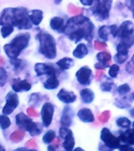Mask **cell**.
<instances>
[{
  "instance_id": "7bdbcfd3",
  "label": "cell",
  "mask_w": 134,
  "mask_h": 151,
  "mask_svg": "<svg viewBox=\"0 0 134 151\" xmlns=\"http://www.w3.org/2000/svg\"><path fill=\"white\" fill-rule=\"evenodd\" d=\"M119 150H120L121 151H133L134 150V146L128 145V144H123V145H121L120 147H119Z\"/></svg>"
},
{
  "instance_id": "1f68e13d",
  "label": "cell",
  "mask_w": 134,
  "mask_h": 151,
  "mask_svg": "<svg viewBox=\"0 0 134 151\" xmlns=\"http://www.w3.org/2000/svg\"><path fill=\"white\" fill-rule=\"evenodd\" d=\"M11 124V121L6 114L0 115V127L3 130L7 129Z\"/></svg>"
},
{
  "instance_id": "11a10c76",
  "label": "cell",
  "mask_w": 134,
  "mask_h": 151,
  "mask_svg": "<svg viewBox=\"0 0 134 151\" xmlns=\"http://www.w3.org/2000/svg\"><path fill=\"white\" fill-rule=\"evenodd\" d=\"M102 74H103V72L102 71L99 72V70H98V72L96 73V78H99L100 76H102Z\"/></svg>"
},
{
  "instance_id": "680465c9",
  "label": "cell",
  "mask_w": 134,
  "mask_h": 151,
  "mask_svg": "<svg viewBox=\"0 0 134 151\" xmlns=\"http://www.w3.org/2000/svg\"><path fill=\"white\" fill-rule=\"evenodd\" d=\"M4 63V61H3V59L2 58H0V64H3Z\"/></svg>"
},
{
  "instance_id": "277c9868",
  "label": "cell",
  "mask_w": 134,
  "mask_h": 151,
  "mask_svg": "<svg viewBox=\"0 0 134 151\" xmlns=\"http://www.w3.org/2000/svg\"><path fill=\"white\" fill-rule=\"evenodd\" d=\"M40 42L39 51L47 59H54L57 56L56 41L53 35L47 32H40L36 35Z\"/></svg>"
},
{
  "instance_id": "484cf974",
  "label": "cell",
  "mask_w": 134,
  "mask_h": 151,
  "mask_svg": "<svg viewBox=\"0 0 134 151\" xmlns=\"http://www.w3.org/2000/svg\"><path fill=\"white\" fill-rule=\"evenodd\" d=\"M110 33H111V28H110V26L107 25H103L99 28L98 31V35L99 38L104 41H107L109 40L108 36Z\"/></svg>"
},
{
  "instance_id": "e575fe53",
  "label": "cell",
  "mask_w": 134,
  "mask_h": 151,
  "mask_svg": "<svg viewBox=\"0 0 134 151\" xmlns=\"http://www.w3.org/2000/svg\"><path fill=\"white\" fill-rule=\"evenodd\" d=\"M119 71H120V67H119L117 64H114V65L110 66L108 73L109 76H110L111 78H116L118 73H119Z\"/></svg>"
},
{
  "instance_id": "91938a15",
  "label": "cell",
  "mask_w": 134,
  "mask_h": 151,
  "mask_svg": "<svg viewBox=\"0 0 134 151\" xmlns=\"http://www.w3.org/2000/svg\"><path fill=\"white\" fill-rule=\"evenodd\" d=\"M0 150H1V151L5 150V148H4V147H2V146H1V145H0Z\"/></svg>"
},
{
  "instance_id": "8fae6325",
  "label": "cell",
  "mask_w": 134,
  "mask_h": 151,
  "mask_svg": "<svg viewBox=\"0 0 134 151\" xmlns=\"http://www.w3.org/2000/svg\"><path fill=\"white\" fill-rule=\"evenodd\" d=\"M92 76V69L88 67L84 66L76 73V77L78 83L84 86H88L91 84V78Z\"/></svg>"
},
{
  "instance_id": "2e32d148",
  "label": "cell",
  "mask_w": 134,
  "mask_h": 151,
  "mask_svg": "<svg viewBox=\"0 0 134 151\" xmlns=\"http://www.w3.org/2000/svg\"><path fill=\"white\" fill-rule=\"evenodd\" d=\"M50 27L52 30L55 31L59 33H64L66 24L64 21V19L60 17H54L51 19L50 21Z\"/></svg>"
},
{
  "instance_id": "816d5d0a",
  "label": "cell",
  "mask_w": 134,
  "mask_h": 151,
  "mask_svg": "<svg viewBox=\"0 0 134 151\" xmlns=\"http://www.w3.org/2000/svg\"><path fill=\"white\" fill-rule=\"evenodd\" d=\"M69 10L70 12V14H80V12L82 9H79V8H73V9H71V7L69 8Z\"/></svg>"
},
{
  "instance_id": "7a4b0ae2",
  "label": "cell",
  "mask_w": 134,
  "mask_h": 151,
  "mask_svg": "<svg viewBox=\"0 0 134 151\" xmlns=\"http://www.w3.org/2000/svg\"><path fill=\"white\" fill-rule=\"evenodd\" d=\"M28 9L25 7L6 8L2 10L0 17V25H9L17 27L21 30H28L33 28V24Z\"/></svg>"
},
{
  "instance_id": "7402d4cb",
  "label": "cell",
  "mask_w": 134,
  "mask_h": 151,
  "mask_svg": "<svg viewBox=\"0 0 134 151\" xmlns=\"http://www.w3.org/2000/svg\"><path fill=\"white\" fill-rule=\"evenodd\" d=\"M60 84L57 76H51L47 78V80L43 83V87L47 90H55Z\"/></svg>"
},
{
  "instance_id": "ab89813d",
  "label": "cell",
  "mask_w": 134,
  "mask_h": 151,
  "mask_svg": "<svg viewBox=\"0 0 134 151\" xmlns=\"http://www.w3.org/2000/svg\"><path fill=\"white\" fill-rule=\"evenodd\" d=\"M71 133H73V132L70 129H69L67 127H62L59 128V134L60 138H62V139H64L68 134H71Z\"/></svg>"
},
{
  "instance_id": "d6a6232c",
  "label": "cell",
  "mask_w": 134,
  "mask_h": 151,
  "mask_svg": "<svg viewBox=\"0 0 134 151\" xmlns=\"http://www.w3.org/2000/svg\"><path fill=\"white\" fill-rule=\"evenodd\" d=\"M14 32V26L7 24V25H3L1 28V35L2 38L8 37L9 35H11Z\"/></svg>"
},
{
  "instance_id": "f1b7e54d",
  "label": "cell",
  "mask_w": 134,
  "mask_h": 151,
  "mask_svg": "<svg viewBox=\"0 0 134 151\" xmlns=\"http://www.w3.org/2000/svg\"><path fill=\"white\" fill-rule=\"evenodd\" d=\"M55 137H56L55 132L53 130H49L43 136V142L45 144H51L52 142L54 141Z\"/></svg>"
},
{
  "instance_id": "f35d334b",
  "label": "cell",
  "mask_w": 134,
  "mask_h": 151,
  "mask_svg": "<svg viewBox=\"0 0 134 151\" xmlns=\"http://www.w3.org/2000/svg\"><path fill=\"white\" fill-rule=\"evenodd\" d=\"M110 116H111V112H110V110L104 111L99 116V122L104 123H104H106L109 120V119H110Z\"/></svg>"
},
{
  "instance_id": "52a82bcc",
  "label": "cell",
  "mask_w": 134,
  "mask_h": 151,
  "mask_svg": "<svg viewBox=\"0 0 134 151\" xmlns=\"http://www.w3.org/2000/svg\"><path fill=\"white\" fill-rule=\"evenodd\" d=\"M100 139L104 142V145L111 150L119 149L121 146V140L119 138L114 135L107 127H104L102 129Z\"/></svg>"
},
{
  "instance_id": "5bb4252c",
  "label": "cell",
  "mask_w": 134,
  "mask_h": 151,
  "mask_svg": "<svg viewBox=\"0 0 134 151\" xmlns=\"http://www.w3.org/2000/svg\"><path fill=\"white\" fill-rule=\"evenodd\" d=\"M58 99L65 104L73 103L77 100V95L73 91H68L66 89H61L57 94Z\"/></svg>"
},
{
  "instance_id": "be15d7a7",
  "label": "cell",
  "mask_w": 134,
  "mask_h": 151,
  "mask_svg": "<svg viewBox=\"0 0 134 151\" xmlns=\"http://www.w3.org/2000/svg\"><path fill=\"white\" fill-rule=\"evenodd\" d=\"M132 98H133V100H134V92L132 94Z\"/></svg>"
},
{
  "instance_id": "4dcf8cb0",
  "label": "cell",
  "mask_w": 134,
  "mask_h": 151,
  "mask_svg": "<svg viewBox=\"0 0 134 151\" xmlns=\"http://www.w3.org/2000/svg\"><path fill=\"white\" fill-rule=\"evenodd\" d=\"M116 124L118 126L123 128H130V125H131V121L129 118L122 116V117L118 118V120H116Z\"/></svg>"
},
{
  "instance_id": "8992f818",
  "label": "cell",
  "mask_w": 134,
  "mask_h": 151,
  "mask_svg": "<svg viewBox=\"0 0 134 151\" xmlns=\"http://www.w3.org/2000/svg\"><path fill=\"white\" fill-rule=\"evenodd\" d=\"M112 6V0H94L92 8V14L98 21H105L109 18Z\"/></svg>"
},
{
  "instance_id": "74e56055",
  "label": "cell",
  "mask_w": 134,
  "mask_h": 151,
  "mask_svg": "<svg viewBox=\"0 0 134 151\" xmlns=\"http://www.w3.org/2000/svg\"><path fill=\"white\" fill-rule=\"evenodd\" d=\"M130 90H131V88H130V85L128 84V83L122 84L118 87V94H121V95H124V94H127V93L130 91Z\"/></svg>"
},
{
  "instance_id": "e7e4bbea",
  "label": "cell",
  "mask_w": 134,
  "mask_h": 151,
  "mask_svg": "<svg viewBox=\"0 0 134 151\" xmlns=\"http://www.w3.org/2000/svg\"><path fill=\"white\" fill-rule=\"evenodd\" d=\"M133 127H134V121H133Z\"/></svg>"
},
{
  "instance_id": "7c38bea8",
  "label": "cell",
  "mask_w": 134,
  "mask_h": 151,
  "mask_svg": "<svg viewBox=\"0 0 134 151\" xmlns=\"http://www.w3.org/2000/svg\"><path fill=\"white\" fill-rule=\"evenodd\" d=\"M73 116H74V111L73 109L69 106H65L60 119V124L62 126L67 127H70L73 123Z\"/></svg>"
},
{
  "instance_id": "44dd1931",
  "label": "cell",
  "mask_w": 134,
  "mask_h": 151,
  "mask_svg": "<svg viewBox=\"0 0 134 151\" xmlns=\"http://www.w3.org/2000/svg\"><path fill=\"white\" fill-rule=\"evenodd\" d=\"M88 49L85 43H79L73 51V55L76 58L82 59L88 54Z\"/></svg>"
},
{
  "instance_id": "3957f363",
  "label": "cell",
  "mask_w": 134,
  "mask_h": 151,
  "mask_svg": "<svg viewBox=\"0 0 134 151\" xmlns=\"http://www.w3.org/2000/svg\"><path fill=\"white\" fill-rule=\"evenodd\" d=\"M31 35L28 32L17 35L11 42L4 45L3 49L9 58H17L21 51L28 47Z\"/></svg>"
},
{
  "instance_id": "6f0895ef",
  "label": "cell",
  "mask_w": 134,
  "mask_h": 151,
  "mask_svg": "<svg viewBox=\"0 0 134 151\" xmlns=\"http://www.w3.org/2000/svg\"><path fill=\"white\" fill-rule=\"evenodd\" d=\"M28 150V149H27V148H19V149H17V150Z\"/></svg>"
},
{
  "instance_id": "d4e9b609",
  "label": "cell",
  "mask_w": 134,
  "mask_h": 151,
  "mask_svg": "<svg viewBox=\"0 0 134 151\" xmlns=\"http://www.w3.org/2000/svg\"><path fill=\"white\" fill-rule=\"evenodd\" d=\"M129 58V51H117V54L114 56V61L115 63L123 64L127 61Z\"/></svg>"
},
{
  "instance_id": "603a6c76",
  "label": "cell",
  "mask_w": 134,
  "mask_h": 151,
  "mask_svg": "<svg viewBox=\"0 0 134 151\" xmlns=\"http://www.w3.org/2000/svg\"><path fill=\"white\" fill-rule=\"evenodd\" d=\"M56 65L61 70H68L74 65V61L70 58H63L57 61Z\"/></svg>"
},
{
  "instance_id": "b9f144b4",
  "label": "cell",
  "mask_w": 134,
  "mask_h": 151,
  "mask_svg": "<svg viewBox=\"0 0 134 151\" xmlns=\"http://www.w3.org/2000/svg\"><path fill=\"white\" fill-rule=\"evenodd\" d=\"M109 66H110V63H104V62L99 61L98 63L95 65V68H96L97 70H104L105 68H108Z\"/></svg>"
},
{
  "instance_id": "cb8c5ba5",
  "label": "cell",
  "mask_w": 134,
  "mask_h": 151,
  "mask_svg": "<svg viewBox=\"0 0 134 151\" xmlns=\"http://www.w3.org/2000/svg\"><path fill=\"white\" fill-rule=\"evenodd\" d=\"M75 146V139L73 137V133L68 134L67 136L64 139V142L62 143V147L66 150L70 151L73 150V147Z\"/></svg>"
},
{
  "instance_id": "f546056e",
  "label": "cell",
  "mask_w": 134,
  "mask_h": 151,
  "mask_svg": "<svg viewBox=\"0 0 134 151\" xmlns=\"http://www.w3.org/2000/svg\"><path fill=\"white\" fill-rule=\"evenodd\" d=\"M41 101H42V99H41L40 94H39V93H33V94H31L28 103L33 107H34V106H39Z\"/></svg>"
},
{
  "instance_id": "6125c7cd",
  "label": "cell",
  "mask_w": 134,
  "mask_h": 151,
  "mask_svg": "<svg viewBox=\"0 0 134 151\" xmlns=\"http://www.w3.org/2000/svg\"><path fill=\"white\" fill-rule=\"evenodd\" d=\"M131 61H132L133 62V64H134V54H133V57H132V60H131Z\"/></svg>"
},
{
  "instance_id": "ffe728a7",
  "label": "cell",
  "mask_w": 134,
  "mask_h": 151,
  "mask_svg": "<svg viewBox=\"0 0 134 151\" xmlns=\"http://www.w3.org/2000/svg\"><path fill=\"white\" fill-rule=\"evenodd\" d=\"M80 95L82 101L85 104H91L95 99V93L89 88H85L81 90Z\"/></svg>"
},
{
  "instance_id": "d6986e66",
  "label": "cell",
  "mask_w": 134,
  "mask_h": 151,
  "mask_svg": "<svg viewBox=\"0 0 134 151\" xmlns=\"http://www.w3.org/2000/svg\"><path fill=\"white\" fill-rule=\"evenodd\" d=\"M28 15L32 23L35 26L39 25L43 18V12L40 9H33L28 13Z\"/></svg>"
},
{
  "instance_id": "9f6ffc18",
  "label": "cell",
  "mask_w": 134,
  "mask_h": 151,
  "mask_svg": "<svg viewBox=\"0 0 134 151\" xmlns=\"http://www.w3.org/2000/svg\"><path fill=\"white\" fill-rule=\"evenodd\" d=\"M62 2V0H54V3L56 5H59Z\"/></svg>"
},
{
  "instance_id": "ee69618b",
  "label": "cell",
  "mask_w": 134,
  "mask_h": 151,
  "mask_svg": "<svg viewBox=\"0 0 134 151\" xmlns=\"http://www.w3.org/2000/svg\"><path fill=\"white\" fill-rule=\"evenodd\" d=\"M94 47L97 50H104L106 47V44L105 43V42H99V41H97L96 40V41L95 42Z\"/></svg>"
},
{
  "instance_id": "7dc6e473",
  "label": "cell",
  "mask_w": 134,
  "mask_h": 151,
  "mask_svg": "<svg viewBox=\"0 0 134 151\" xmlns=\"http://www.w3.org/2000/svg\"><path fill=\"white\" fill-rule=\"evenodd\" d=\"M125 68H126V72H128L129 73H132L134 71V64L132 61H130L129 63H127L126 66H125Z\"/></svg>"
},
{
  "instance_id": "e0dca14e",
  "label": "cell",
  "mask_w": 134,
  "mask_h": 151,
  "mask_svg": "<svg viewBox=\"0 0 134 151\" xmlns=\"http://www.w3.org/2000/svg\"><path fill=\"white\" fill-rule=\"evenodd\" d=\"M78 118L84 123L94 122L95 116L90 109L83 108L78 111L77 113Z\"/></svg>"
},
{
  "instance_id": "681fc988",
  "label": "cell",
  "mask_w": 134,
  "mask_h": 151,
  "mask_svg": "<svg viewBox=\"0 0 134 151\" xmlns=\"http://www.w3.org/2000/svg\"><path fill=\"white\" fill-rule=\"evenodd\" d=\"M25 146L27 147H29V148H36L37 145H36V142L34 139H30L26 142Z\"/></svg>"
},
{
  "instance_id": "4fadbf2b",
  "label": "cell",
  "mask_w": 134,
  "mask_h": 151,
  "mask_svg": "<svg viewBox=\"0 0 134 151\" xmlns=\"http://www.w3.org/2000/svg\"><path fill=\"white\" fill-rule=\"evenodd\" d=\"M134 33V24L131 21H123L118 27V36L120 38L132 35Z\"/></svg>"
},
{
  "instance_id": "db71d44e",
  "label": "cell",
  "mask_w": 134,
  "mask_h": 151,
  "mask_svg": "<svg viewBox=\"0 0 134 151\" xmlns=\"http://www.w3.org/2000/svg\"><path fill=\"white\" fill-rule=\"evenodd\" d=\"M130 114L131 115V116L134 117V108H132L130 110Z\"/></svg>"
},
{
  "instance_id": "f907efd6",
  "label": "cell",
  "mask_w": 134,
  "mask_h": 151,
  "mask_svg": "<svg viewBox=\"0 0 134 151\" xmlns=\"http://www.w3.org/2000/svg\"><path fill=\"white\" fill-rule=\"evenodd\" d=\"M94 0H80V2L83 6H91L93 4Z\"/></svg>"
},
{
  "instance_id": "60d3db41",
  "label": "cell",
  "mask_w": 134,
  "mask_h": 151,
  "mask_svg": "<svg viewBox=\"0 0 134 151\" xmlns=\"http://www.w3.org/2000/svg\"><path fill=\"white\" fill-rule=\"evenodd\" d=\"M114 104H115V106H118V108L122 109L125 108V107L130 106V103L128 104V101H126V99H125V98H123V99H120V100L117 99V100H116V102Z\"/></svg>"
},
{
  "instance_id": "5b68a950",
  "label": "cell",
  "mask_w": 134,
  "mask_h": 151,
  "mask_svg": "<svg viewBox=\"0 0 134 151\" xmlns=\"http://www.w3.org/2000/svg\"><path fill=\"white\" fill-rule=\"evenodd\" d=\"M16 124L23 131L29 132L31 136H36L42 132V127L39 123L34 122L24 113H19L15 117Z\"/></svg>"
},
{
  "instance_id": "ba28073f",
  "label": "cell",
  "mask_w": 134,
  "mask_h": 151,
  "mask_svg": "<svg viewBox=\"0 0 134 151\" xmlns=\"http://www.w3.org/2000/svg\"><path fill=\"white\" fill-rule=\"evenodd\" d=\"M6 105L2 109V113L6 115H9L14 111V109L19 105V98L17 93L9 91L6 96Z\"/></svg>"
},
{
  "instance_id": "4316f807",
  "label": "cell",
  "mask_w": 134,
  "mask_h": 151,
  "mask_svg": "<svg viewBox=\"0 0 134 151\" xmlns=\"http://www.w3.org/2000/svg\"><path fill=\"white\" fill-rule=\"evenodd\" d=\"M25 132L23 130H18V131H15L10 134L9 136V139L12 142H20L21 141H22L24 139V137H25Z\"/></svg>"
},
{
  "instance_id": "ac0fdd59",
  "label": "cell",
  "mask_w": 134,
  "mask_h": 151,
  "mask_svg": "<svg viewBox=\"0 0 134 151\" xmlns=\"http://www.w3.org/2000/svg\"><path fill=\"white\" fill-rule=\"evenodd\" d=\"M118 138L125 144L134 146V127L129 128L125 132H121Z\"/></svg>"
},
{
  "instance_id": "30bf717a",
  "label": "cell",
  "mask_w": 134,
  "mask_h": 151,
  "mask_svg": "<svg viewBox=\"0 0 134 151\" xmlns=\"http://www.w3.org/2000/svg\"><path fill=\"white\" fill-rule=\"evenodd\" d=\"M35 72L37 76L47 75L48 76H57L59 74V72L57 70L56 68H54L53 65H49L46 63H36L34 66Z\"/></svg>"
},
{
  "instance_id": "bcb514c9",
  "label": "cell",
  "mask_w": 134,
  "mask_h": 151,
  "mask_svg": "<svg viewBox=\"0 0 134 151\" xmlns=\"http://www.w3.org/2000/svg\"><path fill=\"white\" fill-rule=\"evenodd\" d=\"M126 6L133 12V16L134 17V0H126Z\"/></svg>"
},
{
  "instance_id": "f5cc1de1",
  "label": "cell",
  "mask_w": 134,
  "mask_h": 151,
  "mask_svg": "<svg viewBox=\"0 0 134 151\" xmlns=\"http://www.w3.org/2000/svg\"><path fill=\"white\" fill-rule=\"evenodd\" d=\"M56 149V146H54V145H50L48 147H47V150H54Z\"/></svg>"
},
{
  "instance_id": "f6af8a7d",
  "label": "cell",
  "mask_w": 134,
  "mask_h": 151,
  "mask_svg": "<svg viewBox=\"0 0 134 151\" xmlns=\"http://www.w3.org/2000/svg\"><path fill=\"white\" fill-rule=\"evenodd\" d=\"M110 28H111V34L113 35V37H117L118 36V27L115 24H113V25L110 26Z\"/></svg>"
},
{
  "instance_id": "d590c367",
  "label": "cell",
  "mask_w": 134,
  "mask_h": 151,
  "mask_svg": "<svg viewBox=\"0 0 134 151\" xmlns=\"http://www.w3.org/2000/svg\"><path fill=\"white\" fill-rule=\"evenodd\" d=\"M114 86V83H113V81L111 80H106L105 82H104L101 84V90L103 91H111L112 87Z\"/></svg>"
},
{
  "instance_id": "9a60e30c",
  "label": "cell",
  "mask_w": 134,
  "mask_h": 151,
  "mask_svg": "<svg viewBox=\"0 0 134 151\" xmlns=\"http://www.w3.org/2000/svg\"><path fill=\"white\" fill-rule=\"evenodd\" d=\"M12 88L15 92L28 91L32 88V85L28 82V80L20 79H14L12 83Z\"/></svg>"
},
{
  "instance_id": "6da1fadb",
  "label": "cell",
  "mask_w": 134,
  "mask_h": 151,
  "mask_svg": "<svg viewBox=\"0 0 134 151\" xmlns=\"http://www.w3.org/2000/svg\"><path fill=\"white\" fill-rule=\"evenodd\" d=\"M94 28V24L88 17L83 14H78L69 19L64 33L75 43L83 39L91 43L93 38Z\"/></svg>"
},
{
  "instance_id": "94428289",
  "label": "cell",
  "mask_w": 134,
  "mask_h": 151,
  "mask_svg": "<svg viewBox=\"0 0 134 151\" xmlns=\"http://www.w3.org/2000/svg\"><path fill=\"white\" fill-rule=\"evenodd\" d=\"M74 150L75 151H77V150H83V149H81V148H77V149H75V150Z\"/></svg>"
},
{
  "instance_id": "83f0119b",
  "label": "cell",
  "mask_w": 134,
  "mask_h": 151,
  "mask_svg": "<svg viewBox=\"0 0 134 151\" xmlns=\"http://www.w3.org/2000/svg\"><path fill=\"white\" fill-rule=\"evenodd\" d=\"M96 59L98 61L104 62V63H111V55L107 51L99 52L96 54Z\"/></svg>"
},
{
  "instance_id": "8d00e7d4",
  "label": "cell",
  "mask_w": 134,
  "mask_h": 151,
  "mask_svg": "<svg viewBox=\"0 0 134 151\" xmlns=\"http://www.w3.org/2000/svg\"><path fill=\"white\" fill-rule=\"evenodd\" d=\"M7 80V73L5 68L0 66V87L6 84Z\"/></svg>"
},
{
  "instance_id": "836d02e7",
  "label": "cell",
  "mask_w": 134,
  "mask_h": 151,
  "mask_svg": "<svg viewBox=\"0 0 134 151\" xmlns=\"http://www.w3.org/2000/svg\"><path fill=\"white\" fill-rule=\"evenodd\" d=\"M9 62L14 67V70H19L20 68H22V67H24L23 60L18 59L17 58H10Z\"/></svg>"
},
{
  "instance_id": "c3c4849f",
  "label": "cell",
  "mask_w": 134,
  "mask_h": 151,
  "mask_svg": "<svg viewBox=\"0 0 134 151\" xmlns=\"http://www.w3.org/2000/svg\"><path fill=\"white\" fill-rule=\"evenodd\" d=\"M27 113L31 116H39L37 112L34 109L33 107H29V108L27 109Z\"/></svg>"
},
{
  "instance_id": "9c48e42d",
  "label": "cell",
  "mask_w": 134,
  "mask_h": 151,
  "mask_svg": "<svg viewBox=\"0 0 134 151\" xmlns=\"http://www.w3.org/2000/svg\"><path fill=\"white\" fill-rule=\"evenodd\" d=\"M54 113V107L50 102H45L43 105L41 109V117L43 127H49L53 120V116Z\"/></svg>"
}]
</instances>
